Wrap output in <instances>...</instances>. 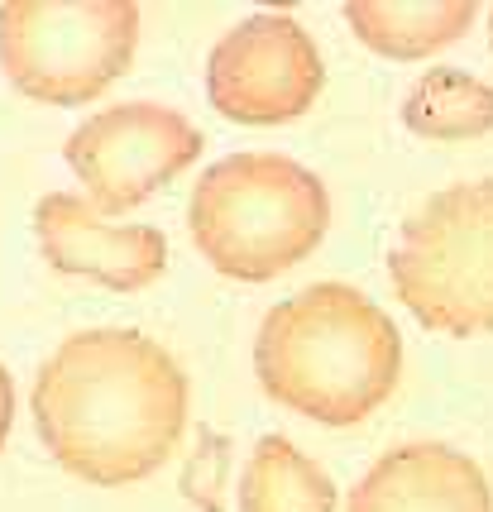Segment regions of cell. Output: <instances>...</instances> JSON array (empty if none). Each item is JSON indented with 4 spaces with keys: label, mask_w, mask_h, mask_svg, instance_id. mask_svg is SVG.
<instances>
[{
    "label": "cell",
    "mask_w": 493,
    "mask_h": 512,
    "mask_svg": "<svg viewBox=\"0 0 493 512\" xmlns=\"http://www.w3.org/2000/svg\"><path fill=\"white\" fill-rule=\"evenodd\" d=\"M63 158L91 206L101 216H120L202 158V130L173 106L125 101L82 120L68 134Z\"/></svg>",
    "instance_id": "8992f818"
},
{
    "label": "cell",
    "mask_w": 493,
    "mask_h": 512,
    "mask_svg": "<svg viewBox=\"0 0 493 512\" xmlns=\"http://www.w3.org/2000/svg\"><path fill=\"white\" fill-rule=\"evenodd\" d=\"M34 235L58 273L96 278L111 292L154 288L168 268V240L154 225H115L87 197L48 192L34 206Z\"/></svg>",
    "instance_id": "ba28073f"
},
{
    "label": "cell",
    "mask_w": 493,
    "mask_h": 512,
    "mask_svg": "<svg viewBox=\"0 0 493 512\" xmlns=\"http://www.w3.org/2000/svg\"><path fill=\"white\" fill-rule=\"evenodd\" d=\"M10 422H15V383H10L5 364H0V450L10 441Z\"/></svg>",
    "instance_id": "4fadbf2b"
},
{
    "label": "cell",
    "mask_w": 493,
    "mask_h": 512,
    "mask_svg": "<svg viewBox=\"0 0 493 512\" xmlns=\"http://www.w3.org/2000/svg\"><path fill=\"white\" fill-rule=\"evenodd\" d=\"M403 125L422 139H479L493 130V87L460 67H431L407 91Z\"/></svg>",
    "instance_id": "7c38bea8"
},
{
    "label": "cell",
    "mask_w": 493,
    "mask_h": 512,
    "mask_svg": "<svg viewBox=\"0 0 493 512\" xmlns=\"http://www.w3.org/2000/svg\"><path fill=\"white\" fill-rule=\"evenodd\" d=\"M388 278L426 331L493 335V178L426 197L388 249Z\"/></svg>",
    "instance_id": "277c9868"
},
{
    "label": "cell",
    "mask_w": 493,
    "mask_h": 512,
    "mask_svg": "<svg viewBox=\"0 0 493 512\" xmlns=\"http://www.w3.org/2000/svg\"><path fill=\"white\" fill-rule=\"evenodd\" d=\"M254 374L278 407L321 426H359L398 388L403 335L359 288L312 283L259 321Z\"/></svg>",
    "instance_id": "7a4b0ae2"
},
{
    "label": "cell",
    "mask_w": 493,
    "mask_h": 512,
    "mask_svg": "<svg viewBox=\"0 0 493 512\" xmlns=\"http://www.w3.org/2000/svg\"><path fill=\"white\" fill-rule=\"evenodd\" d=\"M345 20L355 39L379 58L412 63L450 48L479 20L474 0H350Z\"/></svg>",
    "instance_id": "30bf717a"
},
{
    "label": "cell",
    "mask_w": 493,
    "mask_h": 512,
    "mask_svg": "<svg viewBox=\"0 0 493 512\" xmlns=\"http://www.w3.org/2000/svg\"><path fill=\"white\" fill-rule=\"evenodd\" d=\"M139 5L130 0H5L0 72L44 106H87L130 67Z\"/></svg>",
    "instance_id": "5b68a950"
},
{
    "label": "cell",
    "mask_w": 493,
    "mask_h": 512,
    "mask_svg": "<svg viewBox=\"0 0 493 512\" xmlns=\"http://www.w3.org/2000/svg\"><path fill=\"white\" fill-rule=\"evenodd\" d=\"M489 44H493V10H489Z\"/></svg>",
    "instance_id": "5bb4252c"
},
{
    "label": "cell",
    "mask_w": 493,
    "mask_h": 512,
    "mask_svg": "<svg viewBox=\"0 0 493 512\" xmlns=\"http://www.w3.org/2000/svg\"><path fill=\"white\" fill-rule=\"evenodd\" d=\"M187 221L221 278L269 283L326 240L331 197L326 182L288 154H230L197 178Z\"/></svg>",
    "instance_id": "3957f363"
},
{
    "label": "cell",
    "mask_w": 493,
    "mask_h": 512,
    "mask_svg": "<svg viewBox=\"0 0 493 512\" xmlns=\"http://www.w3.org/2000/svg\"><path fill=\"white\" fill-rule=\"evenodd\" d=\"M345 512H493V489L465 450L407 441L350 489Z\"/></svg>",
    "instance_id": "9c48e42d"
},
{
    "label": "cell",
    "mask_w": 493,
    "mask_h": 512,
    "mask_svg": "<svg viewBox=\"0 0 493 512\" xmlns=\"http://www.w3.org/2000/svg\"><path fill=\"white\" fill-rule=\"evenodd\" d=\"M240 512H336V484L288 436H264L249 450Z\"/></svg>",
    "instance_id": "8fae6325"
},
{
    "label": "cell",
    "mask_w": 493,
    "mask_h": 512,
    "mask_svg": "<svg viewBox=\"0 0 493 512\" xmlns=\"http://www.w3.org/2000/svg\"><path fill=\"white\" fill-rule=\"evenodd\" d=\"M326 63L312 34L283 10L240 20L206 58V96L235 125H288L316 106Z\"/></svg>",
    "instance_id": "52a82bcc"
},
{
    "label": "cell",
    "mask_w": 493,
    "mask_h": 512,
    "mask_svg": "<svg viewBox=\"0 0 493 512\" xmlns=\"http://www.w3.org/2000/svg\"><path fill=\"white\" fill-rule=\"evenodd\" d=\"M44 450L82 484L149 479L187 426V374L158 340L130 326L68 335L34 379Z\"/></svg>",
    "instance_id": "6da1fadb"
}]
</instances>
